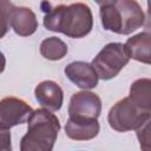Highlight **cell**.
<instances>
[{"instance_id": "1", "label": "cell", "mask_w": 151, "mask_h": 151, "mask_svg": "<svg viewBox=\"0 0 151 151\" xmlns=\"http://www.w3.org/2000/svg\"><path fill=\"white\" fill-rule=\"evenodd\" d=\"M41 8L45 13L44 26L47 31L80 39L87 35L93 27L91 8L84 2L57 6H52L50 2H41Z\"/></svg>"}, {"instance_id": "2", "label": "cell", "mask_w": 151, "mask_h": 151, "mask_svg": "<svg viewBox=\"0 0 151 151\" xmlns=\"http://www.w3.org/2000/svg\"><path fill=\"white\" fill-rule=\"evenodd\" d=\"M99 14L104 29L127 35L140 28L145 22L142 6L134 0L98 1Z\"/></svg>"}, {"instance_id": "3", "label": "cell", "mask_w": 151, "mask_h": 151, "mask_svg": "<svg viewBox=\"0 0 151 151\" xmlns=\"http://www.w3.org/2000/svg\"><path fill=\"white\" fill-rule=\"evenodd\" d=\"M27 132L20 140V151H52L60 130L59 118L46 109L32 111Z\"/></svg>"}, {"instance_id": "4", "label": "cell", "mask_w": 151, "mask_h": 151, "mask_svg": "<svg viewBox=\"0 0 151 151\" xmlns=\"http://www.w3.org/2000/svg\"><path fill=\"white\" fill-rule=\"evenodd\" d=\"M149 120H151V112L138 106L129 97L118 100L107 114L109 125L118 132L137 130Z\"/></svg>"}, {"instance_id": "5", "label": "cell", "mask_w": 151, "mask_h": 151, "mask_svg": "<svg viewBox=\"0 0 151 151\" xmlns=\"http://www.w3.org/2000/svg\"><path fill=\"white\" fill-rule=\"evenodd\" d=\"M129 60L130 58L122 42H110L98 52L91 65L99 79L110 80L118 76V73L127 65Z\"/></svg>"}, {"instance_id": "6", "label": "cell", "mask_w": 151, "mask_h": 151, "mask_svg": "<svg viewBox=\"0 0 151 151\" xmlns=\"http://www.w3.org/2000/svg\"><path fill=\"white\" fill-rule=\"evenodd\" d=\"M33 109L22 99L17 97H5L0 100V130L12 129L13 126L27 122Z\"/></svg>"}, {"instance_id": "7", "label": "cell", "mask_w": 151, "mask_h": 151, "mask_svg": "<svg viewBox=\"0 0 151 151\" xmlns=\"http://www.w3.org/2000/svg\"><path fill=\"white\" fill-rule=\"evenodd\" d=\"M67 111L68 118L98 119L101 112V100L91 91H80L71 97Z\"/></svg>"}, {"instance_id": "8", "label": "cell", "mask_w": 151, "mask_h": 151, "mask_svg": "<svg viewBox=\"0 0 151 151\" xmlns=\"http://www.w3.org/2000/svg\"><path fill=\"white\" fill-rule=\"evenodd\" d=\"M66 77L79 88L84 91L94 88L98 85V76L91 64L85 61H72L64 70Z\"/></svg>"}, {"instance_id": "9", "label": "cell", "mask_w": 151, "mask_h": 151, "mask_svg": "<svg viewBox=\"0 0 151 151\" xmlns=\"http://www.w3.org/2000/svg\"><path fill=\"white\" fill-rule=\"evenodd\" d=\"M34 96L38 103L51 112L59 111L64 103V92L53 80L40 81L34 88Z\"/></svg>"}, {"instance_id": "10", "label": "cell", "mask_w": 151, "mask_h": 151, "mask_svg": "<svg viewBox=\"0 0 151 151\" xmlns=\"http://www.w3.org/2000/svg\"><path fill=\"white\" fill-rule=\"evenodd\" d=\"M9 24L13 31L20 37H29L38 28V19L29 7L14 6L11 12Z\"/></svg>"}, {"instance_id": "11", "label": "cell", "mask_w": 151, "mask_h": 151, "mask_svg": "<svg viewBox=\"0 0 151 151\" xmlns=\"http://www.w3.org/2000/svg\"><path fill=\"white\" fill-rule=\"evenodd\" d=\"M125 52L130 59L149 65L151 63V34L140 32L126 40L124 44Z\"/></svg>"}, {"instance_id": "12", "label": "cell", "mask_w": 151, "mask_h": 151, "mask_svg": "<svg viewBox=\"0 0 151 151\" xmlns=\"http://www.w3.org/2000/svg\"><path fill=\"white\" fill-rule=\"evenodd\" d=\"M99 130L98 119L68 118L65 125L66 136L73 140H91L98 136Z\"/></svg>"}, {"instance_id": "13", "label": "cell", "mask_w": 151, "mask_h": 151, "mask_svg": "<svg viewBox=\"0 0 151 151\" xmlns=\"http://www.w3.org/2000/svg\"><path fill=\"white\" fill-rule=\"evenodd\" d=\"M129 98L145 111L151 112V80L149 78L134 80L130 86Z\"/></svg>"}, {"instance_id": "14", "label": "cell", "mask_w": 151, "mask_h": 151, "mask_svg": "<svg viewBox=\"0 0 151 151\" xmlns=\"http://www.w3.org/2000/svg\"><path fill=\"white\" fill-rule=\"evenodd\" d=\"M67 45L57 37H48L40 44V54L47 60H60L67 54Z\"/></svg>"}, {"instance_id": "15", "label": "cell", "mask_w": 151, "mask_h": 151, "mask_svg": "<svg viewBox=\"0 0 151 151\" xmlns=\"http://www.w3.org/2000/svg\"><path fill=\"white\" fill-rule=\"evenodd\" d=\"M14 5L11 1L0 0V39L4 38L9 29V18Z\"/></svg>"}, {"instance_id": "16", "label": "cell", "mask_w": 151, "mask_h": 151, "mask_svg": "<svg viewBox=\"0 0 151 151\" xmlns=\"http://www.w3.org/2000/svg\"><path fill=\"white\" fill-rule=\"evenodd\" d=\"M137 131V138L139 140L142 151H150V120L146 122L143 126L136 130Z\"/></svg>"}, {"instance_id": "17", "label": "cell", "mask_w": 151, "mask_h": 151, "mask_svg": "<svg viewBox=\"0 0 151 151\" xmlns=\"http://www.w3.org/2000/svg\"><path fill=\"white\" fill-rule=\"evenodd\" d=\"M0 151H12L11 132L7 130H0Z\"/></svg>"}, {"instance_id": "18", "label": "cell", "mask_w": 151, "mask_h": 151, "mask_svg": "<svg viewBox=\"0 0 151 151\" xmlns=\"http://www.w3.org/2000/svg\"><path fill=\"white\" fill-rule=\"evenodd\" d=\"M5 67H6V58H5L4 53L0 51V73L4 72Z\"/></svg>"}]
</instances>
